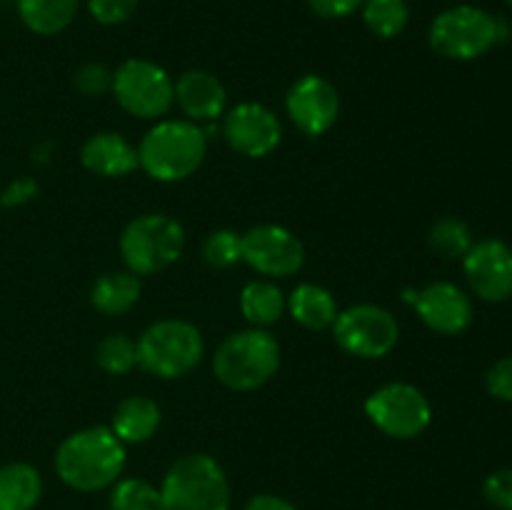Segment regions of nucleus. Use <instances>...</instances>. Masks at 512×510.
I'll return each instance as SVG.
<instances>
[{
    "label": "nucleus",
    "instance_id": "32",
    "mask_svg": "<svg viewBox=\"0 0 512 510\" xmlns=\"http://www.w3.org/2000/svg\"><path fill=\"white\" fill-rule=\"evenodd\" d=\"M485 388L495 400L512 403V355H505L498 363L490 365L485 375Z\"/></svg>",
    "mask_w": 512,
    "mask_h": 510
},
{
    "label": "nucleus",
    "instance_id": "10",
    "mask_svg": "<svg viewBox=\"0 0 512 510\" xmlns=\"http://www.w3.org/2000/svg\"><path fill=\"white\" fill-rule=\"evenodd\" d=\"M333 338L348 355L380 360L395 350L400 340L398 318L375 303H358L340 310L333 323Z\"/></svg>",
    "mask_w": 512,
    "mask_h": 510
},
{
    "label": "nucleus",
    "instance_id": "35",
    "mask_svg": "<svg viewBox=\"0 0 512 510\" xmlns=\"http://www.w3.org/2000/svg\"><path fill=\"white\" fill-rule=\"evenodd\" d=\"M243 510H298L288 498L273 493H260L253 495V498L245 503Z\"/></svg>",
    "mask_w": 512,
    "mask_h": 510
},
{
    "label": "nucleus",
    "instance_id": "26",
    "mask_svg": "<svg viewBox=\"0 0 512 510\" xmlns=\"http://www.w3.org/2000/svg\"><path fill=\"white\" fill-rule=\"evenodd\" d=\"M95 363L108 375H128L138 368V340L128 333H110L95 348Z\"/></svg>",
    "mask_w": 512,
    "mask_h": 510
},
{
    "label": "nucleus",
    "instance_id": "17",
    "mask_svg": "<svg viewBox=\"0 0 512 510\" xmlns=\"http://www.w3.org/2000/svg\"><path fill=\"white\" fill-rule=\"evenodd\" d=\"M80 163L100 178H125L140 168L138 148L115 130H100L90 135L80 148Z\"/></svg>",
    "mask_w": 512,
    "mask_h": 510
},
{
    "label": "nucleus",
    "instance_id": "28",
    "mask_svg": "<svg viewBox=\"0 0 512 510\" xmlns=\"http://www.w3.org/2000/svg\"><path fill=\"white\" fill-rule=\"evenodd\" d=\"M200 255L215 270H228L243 263V235L230 228H218L205 235Z\"/></svg>",
    "mask_w": 512,
    "mask_h": 510
},
{
    "label": "nucleus",
    "instance_id": "13",
    "mask_svg": "<svg viewBox=\"0 0 512 510\" xmlns=\"http://www.w3.org/2000/svg\"><path fill=\"white\" fill-rule=\"evenodd\" d=\"M285 110L295 128L308 138H320L340 115V95L323 75L308 73L295 80L285 95Z\"/></svg>",
    "mask_w": 512,
    "mask_h": 510
},
{
    "label": "nucleus",
    "instance_id": "18",
    "mask_svg": "<svg viewBox=\"0 0 512 510\" xmlns=\"http://www.w3.org/2000/svg\"><path fill=\"white\" fill-rule=\"evenodd\" d=\"M163 423V410L148 395H128L113 410L108 428L123 440L125 445L148 443Z\"/></svg>",
    "mask_w": 512,
    "mask_h": 510
},
{
    "label": "nucleus",
    "instance_id": "33",
    "mask_svg": "<svg viewBox=\"0 0 512 510\" xmlns=\"http://www.w3.org/2000/svg\"><path fill=\"white\" fill-rule=\"evenodd\" d=\"M308 8L313 10L315 15L325 20H340V18H348V15L358 13L363 8L365 0H305Z\"/></svg>",
    "mask_w": 512,
    "mask_h": 510
},
{
    "label": "nucleus",
    "instance_id": "3",
    "mask_svg": "<svg viewBox=\"0 0 512 510\" xmlns=\"http://www.w3.org/2000/svg\"><path fill=\"white\" fill-rule=\"evenodd\" d=\"M280 343L263 328L230 333L213 355V373L220 385L235 393L263 388L280 370Z\"/></svg>",
    "mask_w": 512,
    "mask_h": 510
},
{
    "label": "nucleus",
    "instance_id": "9",
    "mask_svg": "<svg viewBox=\"0 0 512 510\" xmlns=\"http://www.w3.org/2000/svg\"><path fill=\"white\" fill-rule=\"evenodd\" d=\"M365 415L388 438L413 440L428 430L433 420V405L418 385L393 380L368 395Z\"/></svg>",
    "mask_w": 512,
    "mask_h": 510
},
{
    "label": "nucleus",
    "instance_id": "2",
    "mask_svg": "<svg viewBox=\"0 0 512 510\" xmlns=\"http://www.w3.org/2000/svg\"><path fill=\"white\" fill-rule=\"evenodd\" d=\"M208 153L203 125L188 118L155 120L138 145V163L158 183H180L195 175Z\"/></svg>",
    "mask_w": 512,
    "mask_h": 510
},
{
    "label": "nucleus",
    "instance_id": "19",
    "mask_svg": "<svg viewBox=\"0 0 512 510\" xmlns=\"http://www.w3.org/2000/svg\"><path fill=\"white\" fill-rule=\"evenodd\" d=\"M143 293V280L125 270H108L98 275L90 288V305L105 318H120L138 305Z\"/></svg>",
    "mask_w": 512,
    "mask_h": 510
},
{
    "label": "nucleus",
    "instance_id": "25",
    "mask_svg": "<svg viewBox=\"0 0 512 510\" xmlns=\"http://www.w3.org/2000/svg\"><path fill=\"white\" fill-rule=\"evenodd\" d=\"M428 243L433 253H438L443 260H463L465 253L473 248V233L460 218L445 215L435 220L428 233Z\"/></svg>",
    "mask_w": 512,
    "mask_h": 510
},
{
    "label": "nucleus",
    "instance_id": "20",
    "mask_svg": "<svg viewBox=\"0 0 512 510\" xmlns=\"http://www.w3.org/2000/svg\"><path fill=\"white\" fill-rule=\"evenodd\" d=\"M288 313L305 330H328L333 328L340 308L328 288L318 283H300L288 295Z\"/></svg>",
    "mask_w": 512,
    "mask_h": 510
},
{
    "label": "nucleus",
    "instance_id": "34",
    "mask_svg": "<svg viewBox=\"0 0 512 510\" xmlns=\"http://www.w3.org/2000/svg\"><path fill=\"white\" fill-rule=\"evenodd\" d=\"M35 195H38V183H35V178L20 175V178H15L13 183L0 193V205H5V208H18V205L30 203Z\"/></svg>",
    "mask_w": 512,
    "mask_h": 510
},
{
    "label": "nucleus",
    "instance_id": "27",
    "mask_svg": "<svg viewBox=\"0 0 512 510\" xmlns=\"http://www.w3.org/2000/svg\"><path fill=\"white\" fill-rule=\"evenodd\" d=\"M110 510H160L158 485L145 478H123L110 485Z\"/></svg>",
    "mask_w": 512,
    "mask_h": 510
},
{
    "label": "nucleus",
    "instance_id": "21",
    "mask_svg": "<svg viewBox=\"0 0 512 510\" xmlns=\"http://www.w3.org/2000/svg\"><path fill=\"white\" fill-rule=\"evenodd\" d=\"M285 310H288V295L280 290L275 280H250L240 290V313L248 320L250 328L268 330L270 325H275L283 318Z\"/></svg>",
    "mask_w": 512,
    "mask_h": 510
},
{
    "label": "nucleus",
    "instance_id": "23",
    "mask_svg": "<svg viewBox=\"0 0 512 510\" xmlns=\"http://www.w3.org/2000/svg\"><path fill=\"white\" fill-rule=\"evenodd\" d=\"M80 0H18V15L35 35H58L75 20Z\"/></svg>",
    "mask_w": 512,
    "mask_h": 510
},
{
    "label": "nucleus",
    "instance_id": "5",
    "mask_svg": "<svg viewBox=\"0 0 512 510\" xmlns=\"http://www.w3.org/2000/svg\"><path fill=\"white\" fill-rule=\"evenodd\" d=\"M203 355V333L183 318L155 320L138 338V368L160 380L185 378L203 363Z\"/></svg>",
    "mask_w": 512,
    "mask_h": 510
},
{
    "label": "nucleus",
    "instance_id": "36",
    "mask_svg": "<svg viewBox=\"0 0 512 510\" xmlns=\"http://www.w3.org/2000/svg\"><path fill=\"white\" fill-rule=\"evenodd\" d=\"M508 5H510V8H512V0H508Z\"/></svg>",
    "mask_w": 512,
    "mask_h": 510
},
{
    "label": "nucleus",
    "instance_id": "14",
    "mask_svg": "<svg viewBox=\"0 0 512 510\" xmlns=\"http://www.w3.org/2000/svg\"><path fill=\"white\" fill-rule=\"evenodd\" d=\"M470 290L485 303H503L512 298V250L503 240L485 238L473 243L463 258Z\"/></svg>",
    "mask_w": 512,
    "mask_h": 510
},
{
    "label": "nucleus",
    "instance_id": "30",
    "mask_svg": "<svg viewBox=\"0 0 512 510\" xmlns=\"http://www.w3.org/2000/svg\"><path fill=\"white\" fill-rule=\"evenodd\" d=\"M140 0H85L88 13L100 25H123L138 10Z\"/></svg>",
    "mask_w": 512,
    "mask_h": 510
},
{
    "label": "nucleus",
    "instance_id": "31",
    "mask_svg": "<svg viewBox=\"0 0 512 510\" xmlns=\"http://www.w3.org/2000/svg\"><path fill=\"white\" fill-rule=\"evenodd\" d=\"M483 495L493 508L512 510V468L490 473L483 483Z\"/></svg>",
    "mask_w": 512,
    "mask_h": 510
},
{
    "label": "nucleus",
    "instance_id": "1",
    "mask_svg": "<svg viewBox=\"0 0 512 510\" xmlns=\"http://www.w3.org/2000/svg\"><path fill=\"white\" fill-rule=\"evenodd\" d=\"M125 443L108 425H90L75 430L55 450V473L78 493L108 490L123 475Z\"/></svg>",
    "mask_w": 512,
    "mask_h": 510
},
{
    "label": "nucleus",
    "instance_id": "7",
    "mask_svg": "<svg viewBox=\"0 0 512 510\" xmlns=\"http://www.w3.org/2000/svg\"><path fill=\"white\" fill-rule=\"evenodd\" d=\"M118 248L125 268L138 278L163 273L183 255L185 230L173 215L143 213L125 225Z\"/></svg>",
    "mask_w": 512,
    "mask_h": 510
},
{
    "label": "nucleus",
    "instance_id": "8",
    "mask_svg": "<svg viewBox=\"0 0 512 510\" xmlns=\"http://www.w3.org/2000/svg\"><path fill=\"white\" fill-rule=\"evenodd\" d=\"M115 103L140 120H163L175 105V80L163 65L128 58L113 70Z\"/></svg>",
    "mask_w": 512,
    "mask_h": 510
},
{
    "label": "nucleus",
    "instance_id": "24",
    "mask_svg": "<svg viewBox=\"0 0 512 510\" xmlns=\"http://www.w3.org/2000/svg\"><path fill=\"white\" fill-rule=\"evenodd\" d=\"M363 23L375 38H398L410 20L408 0H365L363 3Z\"/></svg>",
    "mask_w": 512,
    "mask_h": 510
},
{
    "label": "nucleus",
    "instance_id": "12",
    "mask_svg": "<svg viewBox=\"0 0 512 510\" xmlns=\"http://www.w3.org/2000/svg\"><path fill=\"white\" fill-rule=\"evenodd\" d=\"M223 138L245 158H268L283 143V123L268 105L245 100L225 110Z\"/></svg>",
    "mask_w": 512,
    "mask_h": 510
},
{
    "label": "nucleus",
    "instance_id": "4",
    "mask_svg": "<svg viewBox=\"0 0 512 510\" xmlns=\"http://www.w3.org/2000/svg\"><path fill=\"white\" fill-rule=\"evenodd\" d=\"M160 510H230V480L208 453L175 460L158 485Z\"/></svg>",
    "mask_w": 512,
    "mask_h": 510
},
{
    "label": "nucleus",
    "instance_id": "15",
    "mask_svg": "<svg viewBox=\"0 0 512 510\" xmlns=\"http://www.w3.org/2000/svg\"><path fill=\"white\" fill-rule=\"evenodd\" d=\"M413 308L418 318L438 335H460L473 323V303L468 293L448 280L420 288Z\"/></svg>",
    "mask_w": 512,
    "mask_h": 510
},
{
    "label": "nucleus",
    "instance_id": "11",
    "mask_svg": "<svg viewBox=\"0 0 512 510\" xmlns=\"http://www.w3.org/2000/svg\"><path fill=\"white\" fill-rule=\"evenodd\" d=\"M243 263L268 280L290 278L305 265V245L283 225H255L243 233Z\"/></svg>",
    "mask_w": 512,
    "mask_h": 510
},
{
    "label": "nucleus",
    "instance_id": "6",
    "mask_svg": "<svg viewBox=\"0 0 512 510\" xmlns=\"http://www.w3.org/2000/svg\"><path fill=\"white\" fill-rule=\"evenodd\" d=\"M508 38V23L478 5H453L433 18L428 43L440 58L475 60Z\"/></svg>",
    "mask_w": 512,
    "mask_h": 510
},
{
    "label": "nucleus",
    "instance_id": "29",
    "mask_svg": "<svg viewBox=\"0 0 512 510\" xmlns=\"http://www.w3.org/2000/svg\"><path fill=\"white\" fill-rule=\"evenodd\" d=\"M73 83L88 98H100L113 90V70L103 63H85L75 70Z\"/></svg>",
    "mask_w": 512,
    "mask_h": 510
},
{
    "label": "nucleus",
    "instance_id": "22",
    "mask_svg": "<svg viewBox=\"0 0 512 510\" xmlns=\"http://www.w3.org/2000/svg\"><path fill=\"white\" fill-rule=\"evenodd\" d=\"M43 495L40 470L30 463H8L0 468V510H33Z\"/></svg>",
    "mask_w": 512,
    "mask_h": 510
},
{
    "label": "nucleus",
    "instance_id": "16",
    "mask_svg": "<svg viewBox=\"0 0 512 510\" xmlns=\"http://www.w3.org/2000/svg\"><path fill=\"white\" fill-rule=\"evenodd\" d=\"M175 105L198 125L215 123L228 110V90L210 70H185L175 80Z\"/></svg>",
    "mask_w": 512,
    "mask_h": 510
}]
</instances>
